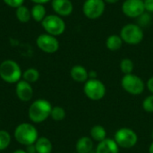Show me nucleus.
<instances>
[{"label":"nucleus","mask_w":153,"mask_h":153,"mask_svg":"<svg viewBox=\"0 0 153 153\" xmlns=\"http://www.w3.org/2000/svg\"><path fill=\"white\" fill-rule=\"evenodd\" d=\"M52 106L47 100H35L29 108V117L34 123H41L50 117Z\"/></svg>","instance_id":"1"},{"label":"nucleus","mask_w":153,"mask_h":153,"mask_svg":"<svg viewBox=\"0 0 153 153\" xmlns=\"http://www.w3.org/2000/svg\"><path fill=\"white\" fill-rule=\"evenodd\" d=\"M14 138L15 140L25 146L34 144L39 138L37 128L29 123L20 124L14 131Z\"/></svg>","instance_id":"2"},{"label":"nucleus","mask_w":153,"mask_h":153,"mask_svg":"<svg viewBox=\"0 0 153 153\" xmlns=\"http://www.w3.org/2000/svg\"><path fill=\"white\" fill-rule=\"evenodd\" d=\"M119 35L124 43L131 46L140 44L144 38L143 30L137 23H127L124 25L120 30Z\"/></svg>","instance_id":"3"},{"label":"nucleus","mask_w":153,"mask_h":153,"mask_svg":"<svg viewBox=\"0 0 153 153\" xmlns=\"http://www.w3.org/2000/svg\"><path fill=\"white\" fill-rule=\"evenodd\" d=\"M22 75L20 65L13 60H4L0 65V77L8 83L18 82Z\"/></svg>","instance_id":"4"},{"label":"nucleus","mask_w":153,"mask_h":153,"mask_svg":"<svg viewBox=\"0 0 153 153\" xmlns=\"http://www.w3.org/2000/svg\"><path fill=\"white\" fill-rule=\"evenodd\" d=\"M41 24L48 34L55 37L62 35L65 30V22L57 14L47 15L41 22Z\"/></svg>","instance_id":"5"},{"label":"nucleus","mask_w":153,"mask_h":153,"mask_svg":"<svg viewBox=\"0 0 153 153\" xmlns=\"http://www.w3.org/2000/svg\"><path fill=\"white\" fill-rule=\"evenodd\" d=\"M121 86L124 91L132 95H139L145 89V83L143 79L134 74H124L121 79Z\"/></svg>","instance_id":"6"},{"label":"nucleus","mask_w":153,"mask_h":153,"mask_svg":"<svg viewBox=\"0 0 153 153\" xmlns=\"http://www.w3.org/2000/svg\"><path fill=\"white\" fill-rule=\"evenodd\" d=\"M114 140L120 148L131 149L136 145L138 142V135L133 129L124 127L116 132Z\"/></svg>","instance_id":"7"},{"label":"nucleus","mask_w":153,"mask_h":153,"mask_svg":"<svg viewBox=\"0 0 153 153\" xmlns=\"http://www.w3.org/2000/svg\"><path fill=\"white\" fill-rule=\"evenodd\" d=\"M86 97L91 100H100L105 97L106 86L99 79H89L83 87Z\"/></svg>","instance_id":"8"},{"label":"nucleus","mask_w":153,"mask_h":153,"mask_svg":"<svg viewBox=\"0 0 153 153\" xmlns=\"http://www.w3.org/2000/svg\"><path fill=\"white\" fill-rule=\"evenodd\" d=\"M106 9L104 0H85L82 5L84 16L90 20H96L101 17Z\"/></svg>","instance_id":"9"},{"label":"nucleus","mask_w":153,"mask_h":153,"mask_svg":"<svg viewBox=\"0 0 153 153\" xmlns=\"http://www.w3.org/2000/svg\"><path fill=\"white\" fill-rule=\"evenodd\" d=\"M121 10L126 17L137 19L145 13L143 0H125L122 4Z\"/></svg>","instance_id":"10"},{"label":"nucleus","mask_w":153,"mask_h":153,"mask_svg":"<svg viewBox=\"0 0 153 153\" xmlns=\"http://www.w3.org/2000/svg\"><path fill=\"white\" fill-rule=\"evenodd\" d=\"M37 46L43 52L53 54L58 50L59 42L56 37L49 35L48 33H43L37 38Z\"/></svg>","instance_id":"11"},{"label":"nucleus","mask_w":153,"mask_h":153,"mask_svg":"<svg viewBox=\"0 0 153 153\" xmlns=\"http://www.w3.org/2000/svg\"><path fill=\"white\" fill-rule=\"evenodd\" d=\"M51 6L54 12L61 17L69 16L74 11V5L71 0H52Z\"/></svg>","instance_id":"12"},{"label":"nucleus","mask_w":153,"mask_h":153,"mask_svg":"<svg viewBox=\"0 0 153 153\" xmlns=\"http://www.w3.org/2000/svg\"><path fill=\"white\" fill-rule=\"evenodd\" d=\"M16 95L19 100L22 101H29L33 96V90L30 83L27 82L24 80L19 81L16 84Z\"/></svg>","instance_id":"13"},{"label":"nucleus","mask_w":153,"mask_h":153,"mask_svg":"<svg viewBox=\"0 0 153 153\" xmlns=\"http://www.w3.org/2000/svg\"><path fill=\"white\" fill-rule=\"evenodd\" d=\"M119 152V146L116 143L115 140L106 138L105 140L99 143L96 153H118Z\"/></svg>","instance_id":"14"},{"label":"nucleus","mask_w":153,"mask_h":153,"mask_svg":"<svg viewBox=\"0 0 153 153\" xmlns=\"http://www.w3.org/2000/svg\"><path fill=\"white\" fill-rule=\"evenodd\" d=\"M70 74L72 79L76 82H86L89 80V72L84 66L80 65H74L71 68Z\"/></svg>","instance_id":"15"},{"label":"nucleus","mask_w":153,"mask_h":153,"mask_svg":"<svg viewBox=\"0 0 153 153\" xmlns=\"http://www.w3.org/2000/svg\"><path fill=\"white\" fill-rule=\"evenodd\" d=\"M93 149V142L88 136L81 137L76 143L77 153H90Z\"/></svg>","instance_id":"16"},{"label":"nucleus","mask_w":153,"mask_h":153,"mask_svg":"<svg viewBox=\"0 0 153 153\" xmlns=\"http://www.w3.org/2000/svg\"><path fill=\"white\" fill-rule=\"evenodd\" d=\"M123 39H121L120 35L112 34L108 36L106 39V47L110 51H117L123 46Z\"/></svg>","instance_id":"17"},{"label":"nucleus","mask_w":153,"mask_h":153,"mask_svg":"<svg viewBox=\"0 0 153 153\" xmlns=\"http://www.w3.org/2000/svg\"><path fill=\"white\" fill-rule=\"evenodd\" d=\"M37 153H51L53 146L47 137H39L34 143Z\"/></svg>","instance_id":"18"},{"label":"nucleus","mask_w":153,"mask_h":153,"mask_svg":"<svg viewBox=\"0 0 153 153\" xmlns=\"http://www.w3.org/2000/svg\"><path fill=\"white\" fill-rule=\"evenodd\" d=\"M91 137L92 140H94L98 143H100L101 141H103L107 138L106 129L102 126H100V125L94 126L91 129Z\"/></svg>","instance_id":"19"},{"label":"nucleus","mask_w":153,"mask_h":153,"mask_svg":"<svg viewBox=\"0 0 153 153\" xmlns=\"http://www.w3.org/2000/svg\"><path fill=\"white\" fill-rule=\"evenodd\" d=\"M30 13H31V17L36 22H42L43 19L47 16L46 8L43 6V4H35L30 11Z\"/></svg>","instance_id":"20"},{"label":"nucleus","mask_w":153,"mask_h":153,"mask_svg":"<svg viewBox=\"0 0 153 153\" xmlns=\"http://www.w3.org/2000/svg\"><path fill=\"white\" fill-rule=\"evenodd\" d=\"M15 13H16V18L18 19V21L22 23L28 22L31 17L30 11L28 9V7H26L24 5H21L18 8H16Z\"/></svg>","instance_id":"21"},{"label":"nucleus","mask_w":153,"mask_h":153,"mask_svg":"<svg viewBox=\"0 0 153 153\" xmlns=\"http://www.w3.org/2000/svg\"><path fill=\"white\" fill-rule=\"evenodd\" d=\"M22 77H23V80L26 81L27 82L33 83L39 80V73L35 68H29V69L25 70V72L22 74Z\"/></svg>","instance_id":"22"},{"label":"nucleus","mask_w":153,"mask_h":153,"mask_svg":"<svg viewBox=\"0 0 153 153\" xmlns=\"http://www.w3.org/2000/svg\"><path fill=\"white\" fill-rule=\"evenodd\" d=\"M134 64L130 58H123L120 62V70L124 74H133Z\"/></svg>","instance_id":"23"},{"label":"nucleus","mask_w":153,"mask_h":153,"mask_svg":"<svg viewBox=\"0 0 153 153\" xmlns=\"http://www.w3.org/2000/svg\"><path fill=\"white\" fill-rule=\"evenodd\" d=\"M50 117L55 121H62L65 117V110L62 107H59V106L54 107L52 108Z\"/></svg>","instance_id":"24"},{"label":"nucleus","mask_w":153,"mask_h":153,"mask_svg":"<svg viewBox=\"0 0 153 153\" xmlns=\"http://www.w3.org/2000/svg\"><path fill=\"white\" fill-rule=\"evenodd\" d=\"M11 143V135L7 131L0 130V151L5 150Z\"/></svg>","instance_id":"25"},{"label":"nucleus","mask_w":153,"mask_h":153,"mask_svg":"<svg viewBox=\"0 0 153 153\" xmlns=\"http://www.w3.org/2000/svg\"><path fill=\"white\" fill-rule=\"evenodd\" d=\"M152 16L150 15V13L145 12L141 16H139L137 18V24L143 28V27H145V26H149V24L152 22Z\"/></svg>","instance_id":"26"},{"label":"nucleus","mask_w":153,"mask_h":153,"mask_svg":"<svg viewBox=\"0 0 153 153\" xmlns=\"http://www.w3.org/2000/svg\"><path fill=\"white\" fill-rule=\"evenodd\" d=\"M143 108L148 113H153V94L146 97L143 101Z\"/></svg>","instance_id":"27"},{"label":"nucleus","mask_w":153,"mask_h":153,"mask_svg":"<svg viewBox=\"0 0 153 153\" xmlns=\"http://www.w3.org/2000/svg\"><path fill=\"white\" fill-rule=\"evenodd\" d=\"M5 4L12 8H18L19 6L22 5L24 0H3Z\"/></svg>","instance_id":"28"},{"label":"nucleus","mask_w":153,"mask_h":153,"mask_svg":"<svg viewBox=\"0 0 153 153\" xmlns=\"http://www.w3.org/2000/svg\"><path fill=\"white\" fill-rule=\"evenodd\" d=\"M145 12L147 13H153V0H143Z\"/></svg>","instance_id":"29"},{"label":"nucleus","mask_w":153,"mask_h":153,"mask_svg":"<svg viewBox=\"0 0 153 153\" xmlns=\"http://www.w3.org/2000/svg\"><path fill=\"white\" fill-rule=\"evenodd\" d=\"M25 152H26L27 153H37L35 144H30V145L26 146V150H25Z\"/></svg>","instance_id":"30"},{"label":"nucleus","mask_w":153,"mask_h":153,"mask_svg":"<svg viewBox=\"0 0 153 153\" xmlns=\"http://www.w3.org/2000/svg\"><path fill=\"white\" fill-rule=\"evenodd\" d=\"M147 88L153 94V76H152L147 82Z\"/></svg>","instance_id":"31"},{"label":"nucleus","mask_w":153,"mask_h":153,"mask_svg":"<svg viewBox=\"0 0 153 153\" xmlns=\"http://www.w3.org/2000/svg\"><path fill=\"white\" fill-rule=\"evenodd\" d=\"M89 79H97V73L95 71L89 72Z\"/></svg>","instance_id":"32"},{"label":"nucleus","mask_w":153,"mask_h":153,"mask_svg":"<svg viewBox=\"0 0 153 153\" xmlns=\"http://www.w3.org/2000/svg\"><path fill=\"white\" fill-rule=\"evenodd\" d=\"M33 3L35 4H46V3H48L49 1H52V0H31Z\"/></svg>","instance_id":"33"},{"label":"nucleus","mask_w":153,"mask_h":153,"mask_svg":"<svg viewBox=\"0 0 153 153\" xmlns=\"http://www.w3.org/2000/svg\"><path fill=\"white\" fill-rule=\"evenodd\" d=\"M120 0H104L105 3L107 4H117V2H119Z\"/></svg>","instance_id":"34"},{"label":"nucleus","mask_w":153,"mask_h":153,"mask_svg":"<svg viewBox=\"0 0 153 153\" xmlns=\"http://www.w3.org/2000/svg\"><path fill=\"white\" fill-rule=\"evenodd\" d=\"M149 153H153V142L151 143V145L149 147Z\"/></svg>","instance_id":"35"},{"label":"nucleus","mask_w":153,"mask_h":153,"mask_svg":"<svg viewBox=\"0 0 153 153\" xmlns=\"http://www.w3.org/2000/svg\"><path fill=\"white\" fill-rule=\"evenodd\" d=\"M13 153H27L25 151H23V150H16L15 152H13Z\"/></svg>","instance_id":"36"},{"label":"nucleus","mask_w":153,"mask_h":153,"mask_svg":"<svg viewBox=\"0 0 153 153\" xmlns=\"http://www.w3.org/2000/svg\"><path fill=\"white\" fill-rule=\"evenodd\" d=\"M152 138H153V131H152Z\"/></svg>","instance_id":"37"}]
</instances>
